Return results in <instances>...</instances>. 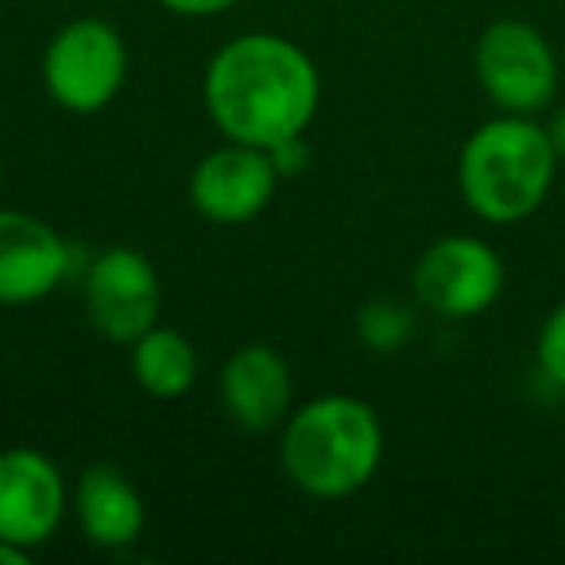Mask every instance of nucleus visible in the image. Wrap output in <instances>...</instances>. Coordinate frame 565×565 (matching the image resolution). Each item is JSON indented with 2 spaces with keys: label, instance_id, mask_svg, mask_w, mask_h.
Here are the masks:
<instances>
[{
  "label": "nucleus",
  "instance_id": "obj_1",
  "mask_svg": "<svg viewBox=\"0 0 565 565\" xmlns=\"http://www.w3.org/2000/svg\"><path fill=\"white\" fill-rule=\"evenodd\" d=\"M205 113L225 140L267 148L307 136L322 102L318 66L299 43L248 32L217 47L202 82Z\"/></svg>",
  "mask_w": 565,
  "mask_h": 565
},
{
  "label": "nucleus",
  "instance_id": "obj_2",
  "mask_svg": "<svg viewBox=\"0 0 565 565\" xmlns=\"http://www.w3.org/2000/svg\"><path fill=\"white\" fill-rule=\"evenodd\" d=\"M384 461V423L356 395H318L279 426V465L299 492L345 500L376 477Z\"/></svg>",
  "mask_w": 565,
  "mask_h": 565
},
{
  "label": "nucleus",
  "instance_id": "obj_3",
  "mask_svg": "<svg viewBox=\"0 0 565 565\" xmlns=\"http://www.w3.org/2000/svg\"><path fill=\"white\" fill-rule=\"evenodd\" d=\"M557 151L546 125L534 117H500L472 128L457 156V190L461 202L488 225L526 221L554 186Z\"/></svg>",
  "mask_w": 565,
  "mask_h": 565
},
{
  "label": "nucleus",
  "instance_id": "obj_4",
  "mask_svg": "<svg viewBox=\"0 0 565 565\" xmlns=\"http://www.w3.org/2000/svg\"><path fill=\"white\" fill-rule=\"evenodd\" d=\"M43 89L58 109L94 117L109 109L128 78V43L109 20L82 17L63 24L43 47Z\"/></svg>",
  "mask_w": 565,
  "mask_h": 565
},
{
  "label": "nucleus",
  "instance_id": "obj_5",
  "mask_svg": "<svg viewBox=\"0 0 565 565\" xmlns=\"http://www.w3.org/2000/svg\"><path fill=\"white\" fill-rule=\"evenodd\" d=\"M472 74L500 113L534 117L557 94V55L526 20H495L477 35Z\"/></svg>",
  "mask_w": 565,
  "mask_h": 565
},
{
  "label": "nucleus",
  "instance_id": "obj_6",
  "mask_svg": "<svg viewBox=\"0 0 565 565\" xmlns=\"http://www.w3.org/2000/svg\"><path fill=\"white\" fill-rule=\"evenodd\" d=\"M418 307H426L438 318H477L503 295V259L480 236H441L423 256L415 259L411 271Z\"/></svg>",
  "mask_w": 565,
  "mask_h": 565
},
{
  "label": "nucleus",
  "instance_id": "obj_7",
  "mask_svg": "<svg viewBox=\"0 0 565 565\" xmlns=\"http://www.w3.org/2000/svg\"><path fill=\"white\" fill-rule=\"evenodd\" d=\"M86 318L105 341L113 345H132L140 333H148L159 322V271L140 248L113 244L94 256L86 271Z\"/></svg>",
  "mask_w": 565,
  "mask_h": 565
},
{
  "label": "nucleus",
  "instance_id": "obj_8",
  "mask_svg": "<svg viewBox=\"0 0 565 565\" xmlns=\"http://www.w3.org/2000/svg\"><path fill=\"white\" fill-rule=\"evenodd\" d=\"M66 511L71 488L47 454L28 446L0 449V539L32 554L55 539Z\"/></svg>",
  "mask_w": 565,
  "mask_h": 565
},
{
  "label": "nucleus",
  "instance_id": "obj_9",
  "mask_svg": "<svg viewBox=\"0 0 565 565\" xmlns=\"http://www.w3.org/2000/svg\"><path fill=\"white\" fill-rule=\"evenodd\" d=\"M279 171L267 148L225 140L205 151L190 174V205L213 225H244L271 205Z\"/></svg>",
  "mask_w": 565,
  "mask_h": 565
},
{
  "label": "nucleus",
  "instance_id": "obj_10",
  "mask_svg": "<svg viewBox=\"0 0 565 565\" xmlns=\"http://www.w3.org/2000/svg\"><path fill=\"white\" fill-rule=\"evenodd\" d=\"M71 271V248L43 217L0 210V307L47 299Z\"/></svg>",
  "mask_w": 565,
  "mask_h": 565
},
{
  "label": "nucleus",
  "instance_id": "obj_11",
  "mask_svg": "<svg viewBox=\"0 0 565 565\" xmlns=\"http://www.w3.org/2000/svg\"><path fill=\"white\" fill-rule=\"evenodd\" d=\"M217 392L225 415L252 434L275 430L295 411L291 364L282 361V353H275L271 345H259V341L228 353V361L221 364Z\"/></svg>",
  "mask_w": 565,
  "mask_h": 565
},
{
  "label": "nucleus",
  "instance_id": "obj_12",
  "mask_svg": "<svg viewBox=\"0 0 565 565\" xmlns=\"http://www.w3.org/2000/svg\"><path fill=\"white\" fill-rule=\"evenodd\" d=\"M71 511L82 539L97 550H128L148 523L143 495L117 465H89L71 492Z\"/></svg>",
  "mask_w": 565,
  "mask_h": 565
},
{
  "label": "nucleus",
  "instance_id": "obj_13",
  "mask_svg": "<svg viewBox=\"0 0 565 565\" xmlns=\"http://www.w3.org/2000/svg\"><path fill=\"white\" fill-rule=\"evenodd\" d=\"M128 369L136 387L151 399H182L198 384V353L190 338L159 322L128 345Z\"/></svg>",
  "mask_w": 565,
  "mask_h": 565
},
{
  "label": "nucleus",
  "instance_id": "obj_14",
  "mask_svg": "<svg viewBox=\"0 0 565 565\" xmlns=\"http://www.w3.org/2000/svg\"><path fill=\"white\" fill-rule=\"evenodd\" d=\"M356 338L372 353H399L415 338V315L395 299H369L356 310Z\"/></svg>",
  "mask_w": 565,
  "mask_h": 565
},
{
  "label": "nucleus",
  "instance_id": "obj_15",
  "mask_svg": "<svg viewBox=\"0 0 565 565\" xmlns=\"http://www.w3.org/2000/svg\"><path fill=\"white\" fill-rule=\"evenodd\" d=\"M534 361H539L542 376L565 392V302H557L542 322L539 341H534Z\"/></svg>",
  "mask_w": 565,
  "mask_h": 565
},
{
  "label": "nucleus",
  "instance_id": "obj_16",
  "mask_svg": "<svg viewBox=\"0 0 565 565\" xmlns=\"http://www.w3.org/2000/svg\"><path fill=\"white\" fill-rule=\"evenodd\" d=\"M271 159H275V171H279V179L307 171V163H310V143H307V136H295V140L275 143Z\"/></svg>",
  "mask_w": 565,
  "mask_h": 565
},
{
  "label": "nucleus",
  "instance_id": "obj_17",
  "mask_svg": "<svg viewBox=\"0 0 565 565\" xmlns=\"http://www.w3.org/2000/svg\"><path fill=\"white\" fill-rule=\"evenodd\" d=\"M167 12L174 17H190V20H205V17H221V12L236 9L241 0H159Z\"/></svg>",
  "mask_w": 565,
  "mask_h": 565
},
{
  "label": "nucleus",
  "instance_id": "obj_18",
  "mask_svg": "<svg viewBox=\"0 0 565 565\" xmlns=\"http://www.w3.org/2000/svg\"><path fill=\"white\" fill-rule=\"evenodd\" d=\"M546 132H550V143H554L557 159L565 163V105H557V109H554V117H550Z\"/></svg>",
  "mask_w": 565,
  "mask_h": 565
},
{
  "label": "nucleus",
  "instance_id": "obj_19",
  "mask_svg": "<svg viewBox=\"0 0 565 565\" xmlns=\"http://www.w3.org/2000/svg\"><path fill=\"white\" fill-rule=\"evenodd\" d=\"M24 562H32L28 550H20V546H12V542L0 539V565H24Z\"/></svg>",
  "mask_w": 565,
  "mask_h": 565
},
{
  "label": "nucleus",
  "instance_id": "obj_20",
  "mask_svg": "<svg viewBox=\"0 0 565 565\" xmlns=\"http://www.w3.org/2000/svg\"><path fill=\"white\" fill-rule=\"evenodd\" d=\"M0 190H4V159H0Z\"/></svg>",
  "mask_w": 565,
  "mask_h": 565
}]
</instances>
